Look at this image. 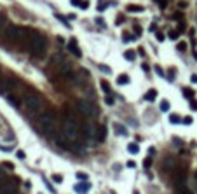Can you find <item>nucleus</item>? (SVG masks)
<instances>
[{
    "instance_id": "nucleus-15",
    "label": "nucleus",
    "mask_w": 197,
    "mask_h": 194,
    "mask_svg": "<svg viewBox=\"0 0 197 194\" xmlns=\"http://www.w3.org/2000/svg\"><path fill=\"white\" fill-rule=\"evenodd\" d=\"M114 129L117 131V135H126V133H127V131H126V128H124L122 124H119V122L114 124Z\"/></svg>"
},
{
    "instance_id": "nucleus-26",
    "label": "nucleus",
    "mask_w": 197,
    "mask_h": 194,
    "mask_svg": "<svg viewBox=\"0 0 197 194\" xmlns=\"http://www.w3.org/2000/svg\"><path fill=\"white\" fill-rule=\"evenodd\" d=\"M101 88L105 89V93H110V86H108L106 80H101Z\"/></svg>"
},
{
    "instance_id": "nucleus-25",
    "label": "nucleus",
    "mask_w": 197,
    "mask_h": 194,
    "mask_svg": "<svg viewBox=\"0 0 197 194\" xmlns=\"http://www.w3.org/2000/svg\"><path fill=\"white\" fill-rule=\"evenodd\" d=\"M169 121H171L173 124H178V122H180V117H178L176 114H171V117H169Z\"/></svg>"
},
{
    "instance_id": "nucleus-16",
    "label": "nucleus",
    "mask_w": 197,
    "mask_h": 194,
    "mask_svg": "<svg viewBox=\"0 0 197 194\" xmlns=\"http://www.w3.org/2000/svg\"><path fill=\"white\" fill-rule=\"evenodd\" d=\"M127 82H129V77H127V75H119V77H117V84H119V86H124V84H127Z\"/></svg>"
},
{
    "instance_id": "nucleus-34",
    "label": "nucleus",
    "mask_w": 197,
    "mask_h": 194,
    "mask_svg": "<svg viewBox=\"0 0 197 194\" xmlns=\"http://www.w3.org/2000/svg\"><path fill=\"white\" fill-rule=\"evenodd\" d=\"M190 109H194V110H197V101H192V103H190Z\"/></svg>"
},
{
    "instance_id": "nucleus-32",
    "label": "nucleus",
    "mask_w": 197,
    "mask_h": 194,
    "mask_svg": "<svg viewBox=\"0 0 197 194\" xmlns=\"http://www.w3.org/2000/svg\"><path fill=\"white\" fill-rule=\"evenodd\" d=\"M77 178H80V180H87V175H85V173H77Z\"/></svg>"
},
{
    "instance_id": "nucleus-30",
    "label": "nucleus",
    "mask_w": 197,
    "mask_h": 194,
    "mask_svg": "<svg viewBox=\"0 0 197 194\" xmlns=\"http://www.w3.org/2000/svg\"><path fill=\"white\" fill-rule=\"evenodd\" d=\"M16 156L19 157V159H25L26 156H25V152H23V150H17V152H16Z\"/></svg>"
},
{
    "instance_id": "nucleus-1",
    "label": "nucleus",
    "mask_w": 197,
    "mask_h": 194,
    "mask_svg": "<svg viewBox=\"0 0 197 194\" xmlns=\"http://www.w3.org/2000/svg\"><path fill=\"white\" fill-rule=\"evenodd\" d=\"M61 133L67 137V138H70L72 142H79V137H80V128H79V124L73 121V119H70V117H65L63 119V124H61Z\"/></svg>"
},
{
    "instance_id": "nucleus-12",
    "label": "nucleus",
    "mask_w": 197,
    "mask_h": 194,
    "mask_svg": "<svg viewBox=\"0 0 197 194\" xmlns=\"http://www.w3.org/2000/svg\"><path fill=\"white\" fill-rule=\"evenodd\" d=\"M84 129H85V135L89 137V138H94V135H96V128H94L93 124H85Z\"/></svg>"
},
{
    "instance_id": "nucleus-19",
    "label": "nucleus",
    "mask_w": 197,
    "mask_h": 194,
    "mask_svg": "<svg viewBox=\"0 0 197 194\" xmlns=\"http://www.w3.org/2000/svg\"><path fill=\"white\" fill-rule=\"evenodd\" d=\"M127 11H129V12H143V7H141V5H129Z\"/></svg>"
},
{
    "instance_id": "nucleus-33",
    "label": "nucleus",
    "mask_w": 197,
    "mask_h": 194,
    "mask_svg": "<svg viewBox=\"0 0 197 194\" xmlns=\"http://www.w3.org/2000/svg\"><path fill=\"white\" fill-rule=\"evenodd\" d=\"M4 180H5V173H4L2 170H0V182H4Z\"/></svg>"
},
{
    "instance_id": "nucleus-3",
    "label": "nucleus",
    "mask_w": 197,
    "mask_h": 194,
    "mask_svg": "<svg viewBox=\"0 0 197 194\" xmlns=\"http://www.w3.org/2000/svg\"><path fill=\"white\" fill-rule=\"evenodd\" d=\"M30 51L33 56H42L46 53V39H44V35L37 32L30 33Z\"/></svg>"
},
{
    "instance_id": "nucleus-29",
    "label": "nucleus",
    "mask_w": 197,
    "mask_h": 194,
    "mask_svg": "<svg viewBox=\"0 0 197 194\" xmlns=\"http://www.w3.org/2000/svg\"><path fill=\"white\" fill-rule=\"evenodd\" d=\"M52 180L58 182V184H61V182H63V177H61V175H52Z\"/></svg>"
},
{
    "instance_id": "nucleus-35",
    "label": "nucleus",
    "mask_w": 197,
    "mask_h": 194,
    "mask_svg": "<svg viewBox=\"0 0 197 194\" xmlns=\"http://www.w3.org/2000/svg\"><path fill=\"white\" fill-rule=\"evenodd\" d=\"M169 37H171V39H176V37H178V33H176V32H171V33H169Z\"/></svg>"
},
{
    "instance_id": "nucleus-22",
    "label": "nucleus",
    "mask_w": 197,
    "mask_h": 194,
    "mask_svg": "<svg viewBox=\"0 0 197 194\" xmlns=\"http://www.w3.org/2000/svg\"><path fill=\"white\" fill-rule=\"evenodd\" d=\"M169 109H171L169 101H166V100H164V101H161V110H162V112H167Z\"/></svg>"
},
{
    "instance_id": "nucleus-11",
    "label": "nucleus",
    "mask_w": 197,
    "mask_h": 194,
    "mask_svg": "<svg viewBox=\"0 0 197 194\" xmlns=\"http://www.w3.org/2000/svg\"><path fill=\"white\" fill-rule=\"evenodd\" d=\"M89 189H91V184H87V182H85V184H79V185H75V191H77L79 194H85Z\"/></svg>"
},
{
    "instance_id": "nucleus-39",
    "label": "nucleus",
    "mask_w": 197,
    "mask_h": 194,
    "mask_svg": "<svg viewBox=\"0 0 197 194\" xmlns=\"http://www.w3.org/2000/svg\"><path fill=\"white\" fill-rule=\"evenodd\" d=\"M195 187H197V177H195Z\"/></svg>"
},
{
    "instance_id": "nucleus-24",
    "label": "nucleus",
    "mask_w": 197,
    "mask_h": 194,
    "mask_svg": "<svg viewBox=\"0 0 197 194\" xmlns=\"http://www.w3.org/2000/svg\"><path fill=\"white\" fill-rule=\"evenodd\" d=\"M105 103H106V105H114V103H115L114 96H110V95H106V96H105Z\"/></svg>"
},
{
    "instance_id": "nucleus-10",
    "label": "nucleus",
    "mask_w": 197,
    "mask_h": 194,
    "mask_svg": "<svg viewBox=\"0 0 197 194\" xmlns=\"http://www.w3.org/2000/svg\"><path fill=\"white\" fill-rule=\"evenodd\" d=\"M68 49H70V51H72L77 58H80V56H82V53H80V49L77 47V42H75V40H72L70 44H68Z\"/></svg>"
},
{
    "instance_id": "nucleus-23",
    "label": "nucleus",
    "mask_w": 197,
    "mask_h": 194,
    "mask_svg": "<svg viewBox=\"0 0 197 194\" xmlns=\"http://www.w3.org/2000/svg\"><path fill=\"white\" fill-rule=\"evenodd\" d=\"M5 96H7V100H9V103L12 107H17V98L16 96H12V95H5Z\"/></svg>"
},
{
    "instance_id": "nucleus-38",
    "label": "nucleus",
    "mask_w": 197,
    "mask_h": 194,
    "mask_svg": "<svg viewBox=\"0 0 197 194\" xmlns=\"http://www.w3.org/2000/svg\"><path fill=\"white\" fill-rule=\"evenodd\" d=\"M155 2H157V4H161V5H164V4H166V0H155Z\"/></svg>"
},
{
    "instance_id": "nucleus-9",
    "label": "nucleus",
    "mask_w": 197,
    "mask_h": 194,
    "mask_svg": "<svg viewBox=\"0 0 197 194\" xmlns=\"http://www.w3.org/2000/svg\"><path fill=\"white\" fill-rule=\"evenodd\" d=\"M56 68H58V72L59 74H70V70H72V65H70V61H67V59H59L58 61V65H56Z\"/></svg>"
},
{
    "instance_id": "nucleus-40",
    "label": "nucleus",
    "mask_w": 197,
    "mask_h": 194,
    "mask_svg": "<svg viewBox=\"0 0 197 194\" xmlns=\"http://www.w3.org/2000/svg\"><path fill=\"white\" fill-rule=\"evenodd\" d=\"M133 194H140V192H136V191H134V192H133Z\"/></svg>"
},
{
    "instance_id": "nucleus-8",
    "label": "nucleus",
    "mask_w": 197,
    "mask_h": 194,
    "mask_svg": "<svg viewBox=\"0 0 197 194\" xmlns=\"http://www.w3.org/2000/svg\"><path fill=\"white\" fill-rule=\"evenodd\" d=\"M16 192V184L11 180L0 182V194H14Z\"/></svg>"
},
{
    "instance_id": "nucleus-20",
    "label": "nucleus",
    "mask_w": 197,
    "mask_h": 194,
    "mask_svg": "<svg viewBox=\"0 0 197 194\" xmlns=\"http://www.w3.org/2000/svg\"><path fill=\"white\" fill-rule=\"evenodd\" d=\"M72 4L77 5V7H80V9H85V7H87V4L84 2V0H72Z\"/></svg>"
},
{
    "instance_id": "nucleus-5",
    "label": "nucleus",
    "mask_w": 197,
    "mask_h": 194,
    "mask_svg": "<svg viewBox=\"0 0 197 194\" xmlns=\"http://www.w3.org/2000/svg\"><path fill=\"white\" fill-rule=\"evenodd\" d=\"M77 109H79V112H80L84 117H89V119H96V117H98V109H96V105L91 103V101H87V100L77 101Z\"/></svg>"
},
{
    "instance_id": "nucleus-4",
    "label": "nucleus",
    "mask_w": 197,
    "mask_h": 194,
    "mask_svg": "<svg viewBox=\"0 0 197 194\" xmlns=\"http://www.w3.org/2000/svg\"><path fill=\"white\" fill-rule=\"evenodd\" d=\"M5 37L11 42H23L25 39H30L26 28H21V26H16V25H11V26L5 28Z\"/></svg>"
},
{
    "instance_id": "nucleus-21",
    "label": "nucleus",
    "mask_w": 197,
    "mask_h": 194,
    "mask_svg": "<svg viewBox=\"0 0 197 194\" xmlns=\"http://www.w3.org/2000/svg\"><path fill=\"white\" fill-rule=\"evenodd\" d=\"M126 59H129V61H134V58H136V54H134V51H126Z\"/></svg>"
},
{
    "instance_id": "nucleus-14",
    "label": "nucleus",
    "mask_w": 197,
    "mask_h": 194,
    "mask_svg": "<svg viewBox=\"0 0 197 194\" xmlns=\"http://www.w3.org/2000/svg\"><path fill=\"white\" fill-rule=\"evenodd\" d=\"M127 152H129V154H138V152H140V147H138L136 143H129V145H127Z\"/></svg>"
},
{
    "instance_id": "nucleus-6",
    "label": "nucleus",
    "mask_w": 197,
    "mask_h": 194,
    "mask_svg": "<svg viewBox=\"0 0 197 194\" xmlns=\"http://www.w3.org/2000/svg\"><path fill=\"white\" fill-rule=\"evenodd\" d=\"M40 129L44 135H51L54 129H56V116L54 114H44L40 117Z\"/></svg>"
},
{
    "instance_id": "nucleus-17",
    "label": "nucleus",
    "mask_w": 197,
    "mask_h": 194,
    "mask_svg": "<svg viewBox=\"0 0 197 194\" xmlns=\"http://www.w3.org/2000/svg\"><path fill=\"white\" fill-rule=\"evenodd\" d=\"M4 28H7V18L5 14H0V30H4Z\"/></svg>"
},
{
    "instance_id": "nucleus-31",
    "label": "nucleus",
    "mask_w": 197,
    "mask_h": 194,
    "mask_svg": "<svg viewBox=\"0 0 197 194\" xmlns=\"http://www.w3.org/2000/svg\"><path fill=\"white\" fill-rule=\"evenodd\" d=\"M183 95H185L187 98H190V96H192V91H190L188 88H185V89H183Z\"/></svg>"
},
{
    "instance_id": "nucleus-13",
    "label": "nucleus",
    "mask_w": 197,
    "mask_h": 194,
    "mask_svg": "<svg viewBox=\"0 0 197 194\" xmlns=\"http://www.w3.org/2000/svg\"><path fill=\"white\" fill-rule=\"evenodd\" d=\"M155 98H157V91L155 89H150V91L145 93V100H148V101H154Z\"/></svg>"
},
{
    "instance_id": "nucleus-28",
    "label": "nucleus",
    "mask_w": 197,
    "mask_h": 194,
    "mask_svg": "<svg viewBox=\"0 0 197 194\" xmlns=\"http://www.w3.org/2000/svg\"><path fill=\"white\" fill-rule=\"evenodd\" d=\"M185 49H187V42H180V44H178V51H182V53H183Z\"/></svg>"
},
{
    "instance_id": "nucleus-2",
    "label": "nucleus",
    "mask_w": 197,
    "mask_h": 194,
    "mask_svg": "<svg viewBox=\"0 0 197 194\" xmlns=\"http://www.w3.org/2000/svg\"><path fill=\"white\" fill-rule=\"evenodd\" d=\"M25 107H26V110L30 114L37 116V114H40L44 110V100L35 93H28L25 96Z\"/></svg>"
},
{
    "instance_id": "nucleus-37",
    "label": "nucleus",
    "mask_w": 197,
    "mask_h": 194,
    "mask_svg": "<svg viewBox=\"0 0 197 194\" xmlns=\"http://www.w3.org/2000/svg\"><path fill=\"white\" fill-rule=\"evenodd\" d=\"M190 80H192V82H197V75H192V77H190Z\"/></svg>"
},
{
    "instance_id": "nucleus-36",
    "label": "nucleus",
    "mask_w": 197,
    "mask_h": 194,
    "mask_svg": "<svg viewBox=\"0 0 197 194\" xmlns=\"http://www.w3.org/2000/svg\"><path fill=\"white\" fill-rule=\"evenodd\" d=\"M155 72H157L159 75H162V70H161V67H155Z\"/></svg>"
},
{
    "instance_id": "nucleus-27",
    "label": "nucleus",
    "mask_w": 197,
    "mask_h": 194,
    "mask_svg": "<svg viewBox=\"0 0 197 194\" xmlns=\"http://www.w3.org/2000/svg\"><path fill=\"white\" fill-rule=\"evenodd\" d=\"M98 4H100V5H98V9H100V11H105V9H106V2H105V0H100Z\"/></svg>"
},
{
    "instance_id": "nucleus-7",
    "label": "nucleus",
    "mask_w": 197,
    "mask_h": 194,
    "mask_svg": "<svg viewBox=\"0 0 197 194\" xmlns=\"http://www.w3.org/2000/svg\"><path fill=\"white\" fill-rule=\"evenodd\" d=\"M54 142H56V145H59L61 149H65V150H73V152H75V142H72L70 138H67V137H65L63 133H58L56 137H54Z\"/></svg>"
},
{
    "instance_id": "nucleus-18",
    "label": "nucleus",
    "mask_w": 197,
    "mask_h": 194,
    "mask_svg": "<svg viewBox=\"0 0 197 194\" xmlns=\"http://www.w3.org/2000/svg\"><path fill=\"white\" fill-rule=\"evenodd\" d=\"M178 194H194V192H192L187 185H180V187H178Z\"/></svg>"
}]
</instances>
